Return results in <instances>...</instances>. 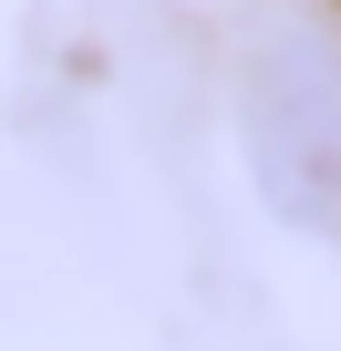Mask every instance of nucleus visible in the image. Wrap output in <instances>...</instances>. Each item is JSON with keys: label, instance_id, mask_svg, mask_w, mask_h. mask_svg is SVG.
<instances>
[{"label": "nucleus", "instance_id": "f257e3e1", "mask_svg": "<svg viewBox=\"0 0 341 351\" xmlns=\"http://www.w3.org/2000/svg\"><path fill=\"white\" fill-rule=\"evenodd\" d=\"M238 114L259 197L290 228H341V52L320 32H269Z\"/></svg>", "mask_w": 341, "mask_h": 351}]
</instances>
